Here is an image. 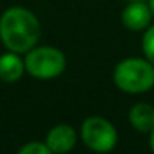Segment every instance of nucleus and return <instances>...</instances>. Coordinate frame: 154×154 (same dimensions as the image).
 I'll use <instances>...</instances> for the list:
<instances>
[{
	"label": "nucleus",
	"mask_w": 154,
	"mask_h": 154,
	"mask_svg": "<svg viewBox=\"0 0 154 154\" xmlns=\"http://www.w3.org/2000/svg\"><path fill=\"white\" fill-rule=\"evenodd\" d=\"M131 2H136V0H131Z\"/></svg>",
	"instance_id": "13"
},
{
	"label": "nucleus",
	"mask_w": 154,
	"mask_h": 154,
	"mask_svg": "<svg viewBox=\"0 0 154 154\" xmlns=\"http://www.w3.org/2000/svg\"><path fill=\"white\" fill-rule=\"evenodd\" d=\"M66 68V58L55 47H33L27 51L25 70L38 80H53Z\"/></svg>",
	"instance_id": "3"
},
{
	"label": "nucleus",
	"mask_w": 154,
	"mask_h": 154,
	"mask_svg": "<svg viewBox=\"0 0 154 154\" xmlns=\"http://www.w3.org/2000/svg\"><path fill=\"white\" fill-rule=\"evenodd\" d=\"M147 4H149L151 10H152V15H154V0H149V2H147Z\"/></svg>",
	"instance_id": "12"
},
{
	"label": "nucleus",
	"mask_w": 154,
	"mask_h": 154,
	"mask_svg": "<svg viewBox=\"0 0 154 154\" xmlns=\"http://www.w3.org/2000/svg\"><path fill=\"white\" fill-rule=\"evenodd\" d=\"M113 80L124 93H146L154 86V65L146 58H124L114 66Z\"/></svg>",
	"instance_id": "2"
},
{
	"label": "nucleus",
	"mask_w": 154,
	"mask_h": 154,
	"mask_svg": "<svg viewBox=\"0 0 154 154\" xmlns=\"http://www.w3.org/2000/svg\"><path fill=\"white\" fill-rule=\"evenodd\" d=\"M40 22L23 7H10L0 17V40L15 53H27L40 40Z\"/></svg>",
	"instance_id": "1"
},
{
	"label": "nucleus",
	"mask_w": 154,
	"mask_h": 154,
	"mask_svg": "<svg viewBox=\"0 0 154 154\" xmlns=\"http://www.w3.org/2000/svg\"><path fill=\"white\" fill-rule=\"evenodd\" d=\"M25 71V60H22L15 51L4 53L0 57V80L7 81V83H14L18 81L23 76Z\"/></svg>",
	"instance_id": "7"
},
{
	"label": "nucleus",
	"mask_w": 154,
	"mask_h": 154,
	"mask_svg": "<svg viewBox=\"0 0 154 154\" xmlns=\"http://www.w3.org/2000/svg\"><path fill=\"white\" fill-rule=\"evenodd\" d=\"M151 20H152V10L149 4H146L144 0L129 2L121 14L123 25L133 32H141L147 28L151 25Z\"/></svg>",
	"instance_id": "5"
},
{
	"label": "nucleus",
	"mask_w": 154,
	"mask_h": 154,
	"mask_svg": "<svg viewBox=\"0 0 154 154\" xmlns=\"http://www.w3.org/2000/svg\"><path fill=\"white\" fill-rule=\"evenodd\" d=\"M81 139L96 152H108L118 143V131L113 123L101 116L86 118L81 124Z\"/></svg>",
	"instance_id": "4"
},
{
	"label": "nucleus",
	"mask_w": 154,
	"mask_h": 154,
	"mask_svg": "<svg viewBox=\"0 0 154 154\" xmlns=\"http://www.w3.org/2000/svg\"><path fill=\"white\" fill-rule=\"evenodd\" d=\"M129 123L139 133H151L154 129V106L136 103L129 111Z\"/></svg>",
	"instance_id": "8"
},
{
	"label": "nucleus",
	"mask_w": 154,
	"mask_h": 154,
	"mask_svg": "<svg viewBox=\"0 0 154 154\" xmlns=\"http://www.w3.org/2000/svg\"><path fill=\"white\" fill-rule=\"evenodd\" d=\"M45 143L50 147L51 152L57 154L68 152L76 144V131L70 124H57L48 131Z\"/></svg>",
	"instance_id": "6"
},
{
	"label": "nucleus",
	"mask_w": 154,
	"mask_h": 154,
	"mask_svg": "<svg viewBox=\"0 0 154 154\" xmlns=\"http://www.w3.org/2000/svg\"><path fill=\"white\" fill-rule=\"evenodd\" d=\"M143 51L146 60L154 65V25H149L143 37Z\"/></svg>",
	"instance_id": "9"
},
{
	"label": "nucleus",
	"mask_w": 154,
	"mask_h": 154,
	"mask_svg": "<svg viewBox=\"0 0 154 154\" xmlns=\"http://www.w3.org/2000/svg\"><path fill=\"white\" fill-rule=\"evenodd\" d=\"M149 134H151V137H149V146H151V149L154 151V129L151 131Z\"/></svg>",
	"instance_id": "11"
},
{
	"label": "nucleus",
	"mask_w": 154,
	"mask_h": 154,
	"mask_svg": "<svg viewBox=\"0 0 154 154\" xmlns=\"http://www.w3.org/2000/svg\"><path fill=\"white\" fill-rule=\"evenodd\" d=\"M20 154H50V147L47 146V143H40V141H32V143L25 144L18 149Z\"/></svg>",
	"instance_id": "10"
}]
</instances>
